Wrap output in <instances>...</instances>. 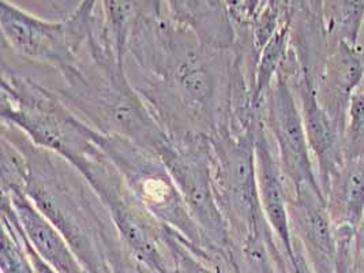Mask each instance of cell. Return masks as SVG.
I'll return each mask as SVG.
<instances>
[{
  "mask_svg": "<svg viewBox=\"0 0 364 273\" xmlns=\"http://www.w3.org/2000/svg\"><path fill=\"white\" fill-rule=\"evenodd\" d=\"M6 139L28 161L23 193L65 237L87 273H117L134 259L82 173L59 154L43 149L13 124L3 122Z\"/></svg>",
  "mask_w": 364,
  "mask_h": 273,
  "instance_id": "1",
  "label": "cell"
},
{
  "mask_svg": "<svg viewBox=\"0 0 364 273\" xmlns=\"http://www.w3.org/2000/svg\"><path fill=\"white\" fill-rule=\"evenodd\" d=\"M62 86L52 89L67 108L92 129L160 154L169 136L129 80L126 68L95 56L85 47L80 60L58 71Z\"/></svg>",
  "mask_w": 364,
  "mask_h": 273,
  "instance_id": "2",
  "label": "cell"
},
{
  "mask_svg": "<svg viewBox=\"0 0 364 273\" xmlns=\"http://www.w3.org/2000/svg\"><path fill=\"white\" fill-rule=\"evenodd\" d=\"M168 136L169 142L159 156L205 239L208 255L218 272H237L242 268L240 252L232 240L215 194L212 136L194 132Z\"/></svg>",
  "mask_w": 364,
  "mask_h": 273,
  "instance_id": "3",
  "label": "cell"
},
{
  "mask_svg": "<svg viewBox=\"0 0 364 273\" xmlns=\"http://www.w3.org/2000/svg\"><path fill=\"white\" fill-rule=\"evenodd\" d=\"M67 161L82 173L95 190L135 262L149 273H172L173 262L166 243V225L154 219L134 198L115 164L99 145L93 141Z\"/></svg>",
  "mask_w": 364,
  "mask_h": 273,
  "instance_id": "4",
  "label": "cell"
},
{
  "mask_svg": "<svg viewBox=\"0 0 364 273\" xmlns=\"http://www.w3.org/2000/svg\"><path fill=\"white\" fill-rule=\"evenodd\" d=\"M90 136L115 164L134 198L154 219L182 235L200 256L212 262L205 239L191 219L182 194L163 159L127 139L101 134L92 127Z\"/></svg>",
  "mask_w": 364,
  "mask_h": 273,
  "instance_id": "5",
  "label": "cell"
},
{
  "mask_svg": "<svg viewBox=\"0 0 364 273\" xmlns=\"http://www.w3.org/2000/svg\"><path fill=\"white\" fill-rule=\"evenodd\" d=\"M96 1H83L62 21L33 16L13 3H0L3 43L18 56L60 71L74 66L87 46Z\"/></svg>",
  "mask_w": 364,
  "mask_h": 273,
  "instance_id": "6",
  "label": "cell"
},
{
  "mask_svg": "<svg viewBox=\"0 0 364 273\" xmlns=\"http://www.w3.org/2000/svg\"><path fill=\"white\" fill-rule=\"evenodd\" d=\"M255 129L237 136L221 130L212 136L215 194L239 252L257 228L267 224L258 193Z\"/></svg>",
  "mask_w": 364,
  "mask_h": 273,
  "instance_id": "7",
  "label": "cell"
},
{
  "mask_svg": "<svg viewBox=\"0 0 364 273\" xmlns=\"http://www.w3.org/2000/svg\"><path fill=\"white\" fill-rule=\"evenodd\" d=\"M262 119L273 136L288 191L321 188L298 99L282 70L266 93Z\"/></svg>",
  "mask_w": 364,
  "mask_h": 273,
  "instance_id": "8",
  "label": "cell"
},
{
  "mask_svg": "<svg viewBox=\"0 0 364 273\" xmlns=\"http://www.w3.org/2000/svg\"><path fill=\"white\" fill-rule=\"evenodd\" d=\"M288 194L292 237L301 247L311 271L337 273L338 245L323 191L304 186Z\"/></svg>",
  "mask_w": 364,
  "mask_h": 273,
  "instance_id": "9",
  "label": "cell"
},
{
  "mask_svg": "<svg viewBox=\"0 0 364 273\" xmlns=\"http://www.w3.org/2000/svg\"><path fill=\"white\" fill-rule=\"evenodd\" d=\"M291 75H295L299 107L316 166V176L325 193L333 176L346 163L344 133L318 100L314 77L299 68Z\"/></svg>",
  "mask_w": 364,
  "mask_h": 273,
  "instance_id": "10",
  "label": "cell"
},
{
  "mask_svg": "<svg viewBox=\"0 0 364 273\" xmlns=\"http://www.w3.org/2000/svg\"><path fill=\"white\" fill-rule=\"evenodd\" d=\"M257 181L266 222L287 259L294 258V237L288 215V188L274 144L269 138L264 119L255 129Z\"/></svg>",
  "mask_w": 364,
  "mask_h": 273,
  "instance_id": "11",
  "label": "cell"
},
{
  "mask_svg": "<svg viewBox=\"0 0 364 273\" xmlns=\"http://www.w3.org/2000/svg\"><path fill=\"white\" fill-rule=\"evenodd\" d=\"M364 63L356 47L343 41H328V53L315 81L321 105L337 126L346 130L352 96L362 87Z\"/></svg>",
  "mask_w": 364,
  "mask_h": 273,
  "instance_id": "12",
  "label": "cell"
},
{
  "mask_svg": "<svg viewBox=\"0 0 364 273\" xmlns=\"http://www.w3.org/2000/svg\"><path fill=\"white\" fill-rule=\"evenodd\" d=\"M34 252L58 273H87L59 230L18 188L1 191Z\"/></svg>",
  "mask_w": 364,
  "mask_h": 273,
  "instance_id": "13",
  "label": "cell"
},
{
  "mask_svg": "<svg viewBox=\"0 0 364 273\" xmlns=\"http://www.w3.org/2000/svg\"><path fill=\"white\" fill-rule=\"evenodd\" d=\"M323 194L334 228L356 232L364 219V154L346 160Z\"/></svg>",
  "mask_w": 364,
  "mask_h": 273,
  "instance_id": "14",
  "label": "cell"
},
{
  "mask_svg": "<svg viewBox=\"0 0 364 273\" xmlns=\"http://www.w3.org/2000/svg\"><path fill=\"white\" fill-rule=\"evenodd\" d=\"M322 26L328 41H343L358 48L364 22V0L325 1L321 6Z\"/></svg>",
  "mask_w": 364,
  "mask_h": 273,
  "instance_id": "15",
  "label": "cell"
},
{
  "mask_svg": "<svg viewBox=\"0 0 364 273\" xmlns=\"http://www.w3.org/2000/svg\"><path fill=\"white\" fill-rule=\"evenodd\" d=\"M344 154L346 160L364 154V87L356 90L349 102L344 130Z\"/></svg>",
  "mask_w": 364,
  "mask_h": 273,
  "instance_id": "16",
  "label": "cell"
},
{
  "mask_svg": "<svg viewBox=\"0 0 364 273\" xmlns=\"http://www.w3.org/2000/svg\"><path fill=\"white\" fill-rule=\"evenodd\" d=\"M349 273H364V219L356 231Z\"/></svg>",
  "mask_w": 364,
  "mask_h": 273,
  "instance_id": "17",
  "label": "cell"
},
{
  "mask_svg": "<svg viewBox=\"0 0 364 273\" xmlns=\"http://www.w3.org/2000/svg\"><path fill=\"white\" fill-rule=\"evenodd\" d=\"M21 234H22V239H23V242L26 245V249H28V253H29V257H31V261L33 264L34 273H58L55 269H52L50 265L34 252L32 245L29 243V240L26 238L25 232L22 231V228H21Z\"/></svg>",
  "mask_w": 364,
  "mask_h": 273,
  "instance_id": "18",
  "label": "cell"
}]
</instances>
